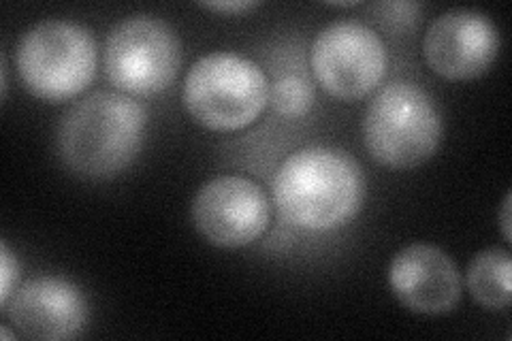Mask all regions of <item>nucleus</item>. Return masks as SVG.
<instances>
[{"label": "nucleus", "mask_w": 512, "mask_h": 341, "mask_svg": "<svg viewBox=\"0 0 512 341\" xmlns=\"http://www.w3.org/2000/svg\"><path fill=\"white\" fill-rule=\"evenodd\" d=\"M148 131V111L122 92H94L64 111L56 150L73 175L107 182L137 160Z\"/></svg>", "instance_id": "nucleus-1"}, {"label": "nucleus", "mask_w": 512, "mask_h": 341, "mask_svg": "<svg viewBox=\"0 0 512 341\" xmlns=\"http://www.w3.org/2000/svg\"><path fill=\"white\" fill-rule=\"evenodd\" d=\"M278 214L301 231H335L355 218L365 201V173L348 152L310 145L288 156L274 180Z\"/></svg>", "instance_id": "nucleus-2"}, {"label": "nucleus", "mask_w": 512, "mask_h": 341, "mask_svg": "<svg viewBox=\"0 0 512 341\" xmlns=\"http://www.w3.org/2000/svg\"><path fill=\"white\" fill-rule=\"evenodd\" d=\"M442 116L436 101L406 79L382 86L365 109L363 141L378 165L393 171L421 167L436 154Z\"/></svg>", "instance_id": "nucleus-3"}, {"label": "nucleus", "mask_w": 512, "mask_h": 341, "mask_svg": "<svg viewBox=\"0 0 512 341\" xmlns=\"http://www.w3.org/2000/svg\"><path fill=\"white\" fill-rule=\"evenodd\" d=\"M182 103L195 124L214 133H235L259 120L269 105V81L254 60L212 52L192 64Z\"/></svg>", "instance_id": "nucleus-4"}, {"label": "nucleus", "mask_w": 512, "mask_h": 341, "mask_svg": "<svg viewBox=\"0 0 512 341\" xmlns=\"http://www.w3.org/2000/svg\"><path fill=\"white\" fill-rule=\"evenodd\" d=\"M99 47L92 30L71 20H43L28 28L15 52L24 88L47 103L82 94L96 75Z\"/></svg>", "instance_id": "nucleus-5"}, {"label": "nucleus", "mask_w": 512, "mask_h": 341, "mask_svg": "<svg viewBox=\"0 0 512 341\" xmlns=\"http://www.w3.org/2000/svg\"><path fill=\"white\" fill-rule=\"evenodd\" d=\"M105 75L118 92L156 96L165 92L182 64L180 37L152 15H131L109 30L105 41Z\"/></svg>", "instance_id": "nucleus-6"}, {"label": "nucleus", "mask_w": 512, "mask_h": 341, "mask_svg": "<svg viewBox=\"0 0 512 341\" xmlns=\"http://www.w3.org/2000/svg\"><path fill=\"white\" fill-rule=\"evenodd\" d=\"M310 64L316 81L340 101H361L376 92L387 73V47L376 30L340 20L318 32Z\"/></svg>", "instance_id": "nucleus-7"}, {"label": "nucleus", "mask_w": 512, "mask_h": 341, "mask_svg": "<svg viewBox=\"0 0 512 341\" xmlns=\"http://www.w3.org/2000/svg\"><path fill=\"white\" fill-rule=\"evenodd\" d=\"M190 218L207 243L235 250L263 237L271 220V203L265 190L248 177L220 175L199 188Z\"/></svg>", "instance_id": "nucleus-8"}, {"label": "nucleus", "mask_w": 512, "mask_h": 341, "mask_svg": "<svg viewBox=\"0 0 512 341\" xmlns=\"http://www.w3.org/2000/svg\"><path fill=\"white\" fill-rule=\"evenodd\" d=\"M500 54V32L485 13L451 9L431 22L423 37L429 69L448 81L485 75Z\"/></svg>", "instance_id": "nucleus-9"}, {"label": "nucleus", "mask_w": 512, "mask_h": 341, "mask_svg": "<svg viewBox=\"0 0 512 341\" xmlns=\"http://www.w3.org/2000/svg\"><path fill=\"white\" fill-rule=\"evenodd\" d=\"M22 337L35 341H64L84 333L88 301L84 292L60 275H37L13 290L3 305Z\"/></svg>", "instance_id": "nucleus-10"}, {"label": "nucleus", "mask_w": 512, "mask_h": 341, "mask_svg": "<svg viewBox=\"0 0 512 341\" xmlns=\"http://www.w3.org/2000/svg\"><path fill=\"white\" fill-rule=\"evenodd\" d=\"M387 280L395 299L421 316L453 312L463 292L455 261L431 243H412L399 250L389 263Z\"/></svg>", "instance_id": "nucleus-11"}, {"label": "nucleus", "mask_w": 512, "mask_h": 341, "mask_svg": "<svg viewBox=\"0 0 512 341\" xmlns=\"http://www.w3.org/2000/svg\"><path fill=\"white\" fill-rule=\"evenodd\" d=\"M472 299L489 312H506L512 299V263L502 248L478 252L466 271Z\"/></svg>", "instance_id": "nucleus-12"}, {"label": "nucleus", "mask_w": 512, "mask_h": 341, "mask_svg": "<svg viewBox=\"0 0 512 341\" xmlns=\"http://www.w3.org/2000/svg\"><path fill=\"white\" fill-rule=\"evenodd\" d=\"M316 99L312 81L303 75H282L269 86V103L274 105L276 113L288 120L303 118L310 113Z\"/></svg>", "instance_id": "nucleus-13"}, {"label": "nucleus", "mask_w": 512, "mask_h": 341, "mask_svg": "<svg viewBox=\"0 0 512 341\" xmlns=\"http://www.w3.org/2000/svg\"><path fill=\"white\" fill-rule=\"evenodd\" d=\"M18 278H20V265L15 261V256L11 254L7 243H3V248H0V305H5L13 295V290L18 288L15 286Z\"/></svg>", "instance_id": "nucleus-14"}, {"label": "nucleus", "mask_w": 512, "mask_h": 341, "mask_svg": "<svg viewBox=\"0 0 512 341\" xmlns=\"http://www.w3.org/2000/svg\"><path fill=\"white\" fill-rule=\"evenodd\" d=\"M199 7H203L207 11H214V13H222V15H242V13H248V11L259 7V3L235 0V3H201Z\"/></svg>", "instance_id": "nucleus-15"}, {"label": "nucleus", "mask_w": 512, "mask_h": 341, "mask_svg": "<svg viewBox=\"0 0 512 341\" xmlns=\"http://www.w3.org/2000/svg\"><path fill=\"white\" fill-rule=\"evenodd\" d=\"M500 226H502V235L506 241H512L510 237V194H506V199L502 203V211H500Z\"/></svg>", "instance_id": "nucleus-16"}, {"label": "nucleus", "mask_w": 512, "mask_h": 341, "mask_svg": "<svg viewBox=\"0 0 512 341\" xmlns=\"http://www.w3.org/2000/svg\"><path fill=\"white\" fill-rule=\"evenodd\" d=\"M0 335H3V339H11V337H13V335L7 331V327L0 329Z\"/></svg>", "instance_id": "nucleus-17"}]
</instances>
